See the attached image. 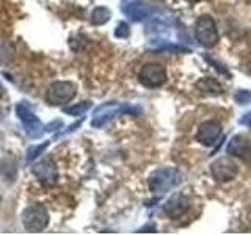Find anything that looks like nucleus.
<instances>
[{"label":"nucleus","mask_w":251,"mask_h":235,"mask_svg":"<svg viewBox=\"0 0 251 235\" xmlns=\"http://www.w3.org/2000/svg\"><path fill=\"white\" fill-rule=\"evenodd\" d=\"M180 182H182V174L176 168H160L155 169L149 177V190L154 193H167Z\"/></svg>","instance_id":"f257e3e1"},{"label":"nucleus","mask_w":251,"mask_h":235,"mask_svg":"<svg viewBox=\"0 0 251 235\" xmlns=\"http://www.w3.org/2000/svg\"><path fill=\"white\" fill-rule=\"evenodd\" d=\"M49 212L41 204H33L22 213V224L28 232H41L49 224Z\"/></svg>","instance_id":"f03ea898"},{"label":"nucleus","mask_w":251,"mask_h":235,"mask_svg":"<svg viewBox=\"0 0 251 235\" xmlns=\"http://www.w3.org/2000/svg\"><path fill=\"white\" fill-rule=\"evenodd\" d=\"M195 35H196V39H198V43L204 47H214L220 39L215 21L207 14L200 16L198 21H196Z\"/></svg>","instance_id":"7ed1b4c3"},{"label":"nucleus","mask_w":251,"mask_h":235,"mask_svg":"<svg viewBox=\"0 0 251 235\" xmlns=\"http://www.w3.org/2000/svg\"><path fill=\"white\" fill-rule=\"evenodd\" d=\"M120 113H133V110H130L126 104H120V102H107V104H102L94 110L91 125L93 127H102V125L107 124L110 119H113V118Z\"/></svg>","instance_id":"20e7f679"},{"label":"nucleus","mask_w":251,"mask_h":235,"mask_svg":"<svg viewBox=\"0 0 251 235\" xmlns=\"http://www.w3.org/2000/svg\"><path fill=\"white\" fill-rule=\"evenodd\" d=\"M77 93V86L71 82H55L50 85L46 99L50 105H65L74 99Z\"/></svg>","instance_id":"39448f33"},{"label":"nucleus","mask_w":251,"mask_h":235,"mask_svg":"<svg viewBox=\"0 0 251 235\" xmlns=\"http://www.w3.org/2000/svg\"><path fill=\"white\" fill-rule=\"evenodd\" d=\"M138 78L140 83L146 88H159L167 82V70L159 63H148L141 68Z\"/></svg>","instance_id":"423d86ee"},{"label":"nucleus","mask_w":251,"mask_h":235,"mask_svg":"<svg viewBox=\"0 0 251 235\" xmlns=\"http://www.w3.org/2000/svg\"><path fill=\"white\" fill-rule=\"evenodd\" d=\"M16 115H18L19 121L22 122L24 129L30 137L38 138L43 135L46 125L38 119V116L31 112V110L25 104H18L16 105Z\"/></svg>","instance_id":"0eeeda50"},{"label":"nucleus","mask_w":251,"mask_h":235,"mask_svg":"<svg viewBox=\"0 0 251 235\" xmlns=\"http://www.w3.org/2000/svg\"><path fill=\"white\" fill-rule=\"evenodd\" d=\"M210 172L218 182H229L237 176L239 168L229 157H222L210 164Z\"/></svg>","instance_id":"6e6552de"},{"label":"nucleus","mask_w":251,"mask_h":235,"mask_svg":"<svg viewBox=\"0 0 251 235\" xmlns=\"http://www.w3.org/2000/svg\"><path fill=\"white\" fill-rule=\"evenodd\" d=\"M123 11L126 13V16H129L133 22H141V21H146L148 18H151L155 11V8L151 3L141 2V0H130V2L124 3Z\"/></svg>","instance_id":"1a4fd4ad"},{"label":"nucleus","mask_w":251,"mask_h":235,"mask_svg":"<svg viewBox=\"0 0 251 235\" xmlns=\"http://www.w3.org/2000/svg\"><path fill=\"white\" fill-rule=\"evenodd\" d=\"M33 174L39 179V182H43L44 185L50 187V185H55L57 184V179H58V171H57V166H55V163L49 159H46L43 162L36 163L33 168Z\"/></svg>","instance_id":"9d476101"},{"label":"nucleus","mask_w":251,"mask_h":235,"mask_svg":"<svg viewBox=\"0 0 251 235\" xmlns=\"http://www.w3.org/2000/svg\"><path fill=\"white\" fill-rule=\"evenodd\" d=\"M222 135V124L218 121H206L200 125L196 133V141H200L202 146H212Z\"/></svg>","instance_id":"9b49d317"},{"label":"nucleus","mask_w":251,"mask_h":235,"mask_svg":"<svg viewBox=\"0 0 251 235\" xmlns=\"http://www.w3.org/2000/svg\"><path fill=\"white\" fill-rule=\"evenodd\" d=\"M190 207V201L184 194H175L167 201V204L163 206L165 213L170 218H179L182 216L185 212Z\"/></svg>","instance_id":"f8f14e48"},{"label":"nucleus","mask_w":251,"mask_h":235,"mask_svg":"<svg viewBox=\"0 0 251 235\" xmlns=\"http://www.w3.org/2000/svg\"><path fill=\"white\" fill-rule=\"evenodd\" d=\"M227 154L240 157L243 160H251V141L243 135H235L227 144Z\"/></svg>","instance_id":"ddd939ff"},{"label":"nucleus","mask_w":251,"mask_h":235,"mask_svg":"<svg viewBox=\"0 0 251 235\" xmlns=\"http://www.w3.org/2000/svg\"><path fill=\"white\" fill-rule=\"evenodd\" d=\"M196 86H198L200 91H202L204 94H209V96H220V94H223V88L214 78H201L196 83Z\"/></svg>","instance_id":"4468645a"},{"label":"nucleus","mask_w":251,"mask_h":235,"mask_svg":"<svg viewBox=\"0 0 251 235\" xmlns=\"http://www.w3.org/2000/svg\"><path fill=\"white\" fill-rule=\"evenodd\" d=\"M110 18H112V13H110L108 8L98 6L91 13V24H94V25H104V24L110 21Z\"/></svg>","instance_id":"2eb2a0df"},{"label":"nucleus","mask_w":251,"mask_h":235,"mask_svg":"<svg viewBox=\"0 0 251 235\" xmlns=\"http://www.w3.org/2000/svg\"><path fill=\"white\" fill-rule=\"evenodd\" d=\"M90 107H91V102L90 100H83V102H80V104H75V105H71V107L63 108V112H65L66 115H69V116H80Z\"/></svg>","instance_id":"dca6fc26"},{"label":"nucleus","mask_w":251,"mask_h":235,"mask_svg":"<svg viewBox=\"0 0 251 235\" xmlns=\"http://www.w3.org/2000/svg\"><path fill=\"white\" fill-rule=\"evenodd\" d=\"M47 146H49V141H46V143H43V144L30 146V147H28V151H27V163H28V162H33L39 154H43V152L46 151V147H47Z\"/></svg>","instance_id":"f3484780"},{"label":"nucleus","mask_w":251,"mask_h":235,"mask_svg":"<svg viewBox=\"0 0 251 235\" xmlns=\"http://www.w3.org/2000/svg\"><path fill=\"white\" fill-rule=\"evenodd\" d=\"M234 100L237 102L239 105H245L251 100V91H245V90H239L234 94Z\"/></svg>","instance_id":"a211bd4d"},{"label":"nucleus","mask_w":251,"mask_h":235,"mask_svg":"<svg viewBox=\"0 0 251 235\" xmlns=\"http://www.w3.org/2000/svg\"><path fill=\"white\" fill-rule=\"evenodd\" d=\"M129 35H130V28H129V25L126 22H120L116 25V28H115V36L116 38H129Z\"/></svg>","instance_id":"6ab92c4d"},{"label":"nucleus","mask_w":251,"mask_h":235,"mask_svg":"<svg viewBox=\"0 0 251 235\" xmlns=\"http://www.w3.org/2000/svg\"><path fill=\"white\" fill-rule=\"evenodd\" d=\"M202 57H204V60H206L207 63H210V65H214L215 66V69L218 70V72L220 74H223V75H226V77H229V72H227V69L222 65V63H218V61H215L214 58H212V57H209V55L207 53H204L202 55Z\"/></svg>","instance_id":"aec40b11"},{"label":"nucleus","mask_w":251,"mask_h":235,"mask_svg":"<svg viewBox=\"0 0 251 235\" xmlns=\"http://www.w3.org/2000/svg\"><path fill=\"white\" fill-rule=\"evenodd\" d=\"M240 124L242 125H247V127H251V112H248L247 115H243L240 118Z\"/></svg>","instance_id":"412c9836"},{"label":"nucleus","mask_w":251,"mask_h":235,"mask_svg":"<svg viewBox=\"0 0 251 235\" xmlns=\"http://www.w3.org/2000/svg\"><path fill=\"white\" fill-rule=\"evenodd\" d=\"M2 94H3V88H2V85H0V97H2Z\"/></svg>","instance_id":"4be33fe9"},{"label":"nucleus","mask_w":251,"mask_h":235,"mask_svg":"<svg viewBox=\"0 0 251 235\" xmlns=\"http://www.w3.org/2000/svg\"><path fill=\"white\" fill-rule=\"evenodd\" d=\"M190 2H198V0H190Z\"/></svg>","instance_id":"5701e85b"}]
</instances>
